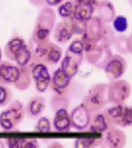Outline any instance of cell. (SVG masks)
Here are the masks:
<instances>
[{"label": "cell", "mask_w": 132, "mask_h": 148, "mask_svg": "<svg viewBox=\"0 0 132 148\" xmlns=\"http://www.w3.org/2000/svg\"><path fill=\"white\" fill-rule=\"evenodd\" d=\"M81 40L84 47V57L88 63L94 66L97 69H104L113 53L110 47H104L90 40L82 35Z\"/></svg>", "instance_id": "cell-1"}, {"label": "cell", "mask_w": 132, "mask_h": 148, "mask_svg": "<svg viewBox=\"0 0 132 148\" xmlns=\"http://www.w3.org/2000/svg\"><path fill=\"white\" fill-rule=\"evenodd\" d=\"M32 43L35 46L34 47H30L31 50V64L43 63L44 65H54L56 64L62 57V49L57 44L50 42L39 45L34 42Z\"/></svg>", "instance_id": "cell-2"}, {"label": "cell", "mask_w": 132, "mask_h": 148, "mask_svg": "<svg viewBox=\"0 0 132 148\" xmlns=\"http://www.w3.org/2000/svg\"><path fill=\"white\" fill-rule=\"evenodd\" d=\"M82 103L91 114L101 110L108 103V84L97 83L93 86Z\"/></svg>", "instance_id": "cell-3"}, {"label": "cell", "mask_w": 132, "mask_h": 148, "mask_svg": "<svg viewBox=\"0 0 132 148\" xmlns=\"http://www.w3.org/2000/svg\"><path fill=\"white\" fill-rule=\"evenodd\" d=\"M5 54L9 60L19 66H25L31 61V50L21 37H14L5 46Z\"/></svg>", "instance_id": "cell-4"}, {"label": "cell", "mask_w": 132, "mask_h": 148, "mask_svg": "<svg viewBox=\"0 0 132 148\" xmlns=\"http://www.w3.org/2000/svg\"><path fill=\"white\" fill-rule=\"evenodd\" d=\"M25 116V109L21 102L14 100L0 113V126L5 130H12L21 123Z\"/></svg>", "instance_id": "cell-5"}, {"label": "cell", "mask_w": 132, "mask_h": 148, "mask_svg": "<svg viewBox=\"0 0 132 148\" xmlns=\"http://www.w3.org/2000/svg\"><path fill=\"white\" fill-rule=\"evenodd\" d=\"M111 127H131L129 116V106L125 104H113L103 110Z\"/></svg>", "instance_id": "cell-6"}, {"label": "cell", "mask_w": 132, "mask_h": 148, "mask_svg": "<svg viewBox=\"0 0 132 148\" xmlns=\"http://www.w3.org/2000/svg\"><path fill=\"white\" fill-rule=\"evenodd\" d=\"M131 93V86L127 80L117 79L108 84V103L125 104Z\"/></svg>", "instance_id": "cell-7"}, {"label": "cell", "mask_w": 132, "mask_h": 148, "mask_svg": "<svg viewBox=\"0 0 132 148\" xmlns=\"http://www.w3.org/2000/svg\"><path fill=\"white\" fill-rule=\"evenodd\" d=\"M127 66V62L124 58L118 54H113L104 66V71L107 79L112 82L119 79L124 76Z\"/></svg>", "instance_id": "cell-8"}, {"label": "cell", "mask_w": 132, "mask_h": 148, "mask_svg": "<svg viewBox=\"0 0 132 148\" xmlns=\"http://www.w3.org/2000/svg\"><path fill=\"white\" fill-rule=\"evenodd\" d=\"M31 66V74L35 81L36 88L40 92H44L50 85L51 76L46 65L43 63L30 64Z\"/></svg>", "instance_id": "cell-9"}, {"label": "cell", "mask_w": 132, "mask_h": 148, "mask_svg": "<svg viewBox=\"0 0 132 148\" xmlns=\"http://www.w3.org/2000/svg\"><path fill=\"white\" fill-rule=\"evenodd\" d=\"M92 114L83 103L80 104L70 113L71 125L74 129L83 130L87 129L90 125Z\"/></svg>", "instance_id": "cell-10"}, {"label": "cell", "mask_w": 132, "mask_h": 148, "mask_svg": "<svg viewBox=\"0 0 132 148\" xmlns=\"http://www.w3.org/2000/svg\"><path fill=\"white\" fill-rule=\"evenodd\" d=\"M83 53H76L67 49L66 55L63 57L61 62V69L66 73L73 78L78 73L79 68L83 60Z\"/></svg>", "instance_id": "cell-11"}, {"label": "cell", "mask_w": 132, "mask_h": 148, "mask_svg": "<svg viewBox=\"0 0 132 148\" xmlns=\"http://www.w3.org/2000/svg\"><path fill=\"white\" fill-rule=\"evenodd\" d=\"M103 138V142L111 148H122L127 143L126 134L118 127H110Z\"/></svg>", "instance_id": "cell-12"}, {"label": "cell", "mask_w": 132, "mask_h": 148, "mask_svg": "<svg viewBox=\"0 0 132 148\" xmlns=\"http://www.w3.org/2000/svg\"><path fill=\"white\" fill-rule=\"evenodd\" d=\"M20 74L19 66H15L9 61L0 62V83L2 85L14 84Z\"/></svg>", "instance_id": "cell-13"}, {"label": "cell", "mask_w": 132, "mask_h": 148, "mask_svg": "<svg viewBox=\"0 0 132 148\" xmlns=\"http://www.w3.org/2000/svg\"><path fill=\"white\" fill-rule=\"evenodd\" d=\"M74 35L71 18H63L56 25L53 37L57 42L65 44L70 40Z\"/></svg>", "instance_id": "cell-14"}, {"label": "cell", "mask_w": 132, "mask_h": 148, "mask_svg": "<svg viewBox=\"0 0 132 148\" xmlns=\"http://www.w3.org/2000/svg\"><path fill=\"white\" fill-rule=\"evenodd\" d=\"M106 25V23H104L98 16H93L92 18L87 22V29L83 35L90 40L98 42Z\"/></svg>", "instance_id": "cell-15"}, {"label": "cell", "mask_w": 132, "mask_h": 148, "mask_svg": "<svg viewBox=\"0 0 132 148\" xmlns=\"http://www.w3.org/2000/svg\"><path fill=\"white\" fill-rule=\"evenodd\" d=\"M71 79L61 68H59L53 73L51 78V88L55 93L66 92V90L70 84Z\"/></svg>", "instance_id": "cell-16"}, {"label": "cell", "mask_w": 132, "mask_h": 148, "mask_svg": "<svg viewBox=\"0 0 132 148\" xmlns=\"http://www.w3.org/2000/svg\"><path fill=\"white\" fill-rule=\"evenodd\" d=\"M56 23V13L50 7L45 6L37 16L35 27L52 31Z\"/></svg>", "instance_id": "cell-17"}, {"label": "cell", "mask_w": 132, "mask_h": 148, "mask_svg": "<svg viewBox=\"0 0 132 148\" xmlns=\"http://www.w3.org/2000/svg\"><path fill=\"white\" fill-rule=\"evenodd\" d=\"M95 6L74 0V9L72 18L76 20L87 22L93 17Z\"/></svg>", "instance_id": "cell-18"}, {"label": "cell", "mask_w": 132, "mask_h": 148, "mask_svg": "<svg viewBox=\"0 0 132 148\" xmlns=\"http://www.w3.org/2000/svg\"><path fill=\"white\" fill-rule=\"evenodd\" d=\"M53 127L57 131H68L71 128V119L70 114L67 109H59L55 111L53 118Z\"/></svg>", "instance_id": "cell-19"}, {"label": "cell", "mask_w": 132, "mask_h": 148, "mask_svg": "<svg viewBox=\"0 0 132 148\" xmlns=\"http://www.w3.org/2000/svg\"><path fill=\"white\" fill-rule=\"evenodd\" d=\"M97 16L104 23H112L116 16L115 8L108 0H102L97 4Z\"/></svg>", "instance_id": "cell-20"}, {"label": "cell", "mask_w": 132, "mask_h": 148, "mask_svg": "<svg viewBox=\"0 0 132 148\" xmlns=\"http://www.w3.org/2000/svg\"><path fill=\"white\" fill-rule=\"evenodd\" d=\"M89 130L95 133H105L111 127L104 114V111L100 110L92 114L91 120L89 125Z\"/></svg>", "instance_id": "cell-21"}, {"label": "cell", "mask_w": 132, "mask_h": 148, "mask_svg": "<svg viewBox=\"0 0 132 148\" xmlns=\"http://www.w3.org/2000/svg\"><path fill=\"white\" fill-rule=\"evenodd\" d=\"M46 108V100L43 97L35 96L28 101L25 113L30 118H36Z\"/></svg>", "instance_id": "cell-22"}, {"label": "cell", "mask_w": 132, "mask_h": 148, "mask_svg": "<svg viewBox=\"0 0 132 148\" xmlns=\"http://www.w3.org/2000/svg\"><path fill=\"white\" fill-rule=\"evenodd\" d=\"M20 69V74L16 83L13 85L16 89L20 91H24L30 87L32 83V74H31V66L30 64L25 66H19Z\"/></svg>", "instance_id": "cell-23"}, {"label": "cell", "mask_w": 132, "mask_h": 148, "mask_svg": "<svg viewBox=\"0 0 132 148\" xmlns=\"http://www.w3.org/2000/svg\"><path fill=\"white\" fill-rule=\"evenodd\" d=\"M116 36L114 33V30L111 27H110L109 25H107L104 31L102 34L100 39H99V41L97 43L104 47H110L111 48V46H113L115 42Z\"/></svg>", "instance_id": "cell-24"}, {"label": "cell", "mask_w": 132, "mask_h": 148, "mask_svg": "<svg viewBox=\"0 0 132 148\" xmlns=\"http://www.w3.org/2000/svg\"><path fill=\"white\" fill-rule=\"evenodd\" d=\"M103 136L99 138H80L75 140L76 148H93L98 147L103 142Z\"/></svg>", "instance_id": "cell-25"}, {"label": "cell", "mask_w": 132, "mask_h": 148, "mask_svg": "<svg viewBox=\"0 0 132 148\" xmlns=\"http://www.w3.org/2000/svg\"><path fill=\"white\" fill-rule=\"evenodd\" d=\"M52 108L54 110H57L59 109H67L69 105V98L67 97L66 92L63 93H56L53 97L51 100Z\"/></svg>", "instance_id": "cell-26"}, {"label": "cell", "mask_w": 132, "mask_h": 148, "mask_svg": "<svg viewBox=\"0 0 132 148\" xmlns=\"http://www.w3.org/2000/svg\"><path fill=\"white\" fill-rule=\"evenodd\" d=\"M114 46L118 53L122 55H127L129 53L128 49V36L125 35H120L116 36Z\"/></svg>", "instance_id": "cell-27"}, {"label": "cell", "mask_w": 132, "mask_h": 148, "mask_svg": "<svg viewBox=\"0 0 132 148\" xmlns=\"http://www.w3.org/2000/svg\"><path fill=\"white\" fill-rule=\"evenodd\" d=\"M113 30L118 33H124L128 29V20L124 16L119 15L114 17L112 21Z\"/></svg>", "instance_id": "cell-28"}, {"label": "cell", "mask_w": 132, "mask_h": 148, "mask_svg": "<svg viewBox=\"0 0 132 148\" xmlns=\"http://www.w3.org/2000/svg\"><path fill=\"white\" fill-rule=\"evenodd\" d=\"M74 9V1H67L58 8V13L63 18H71Z\"/></svg>", "instance_id": "cell-29"}, {"label": "cell", "mask_w": 132, "mask_h": 148, "mask_svg": "<svg viewBox=\"0 0 132 148\" xmlns=\"http://www.w3.org/2000/svg\"><path fill=\"white\" fill-rule=\"evenodd\" d=\"M12 98L10 89L5 86L0 85V106H5L9 104Z\"/></svg>", "instance_id": "cell-30"}, {"label": "cell", "mask_w": 132, "mask_h": 148, "mask_svg": "<svg viewBox=\"0 0 132 148\" xmlns=\"http://www.w3.org/2000/svg\"><path fill=\"white\" fill-rule=\"evenodd\" d=\"M71 20L74 34L79 35V36H82L83 34H84L86 32V29H87V22L76 20L72 17Z\"/></svg>", "instance_id": "cell-31"}, {"label": "cell", "mask_w": 132, "mask_h": 148, "mask_svg": "<svg viewBox=\"0 0 132 148\" xmlns=\"http://www.w3.org/2000/svg\"><path fill=\"white\" fill-rule=\"evenodd\" d=\"M35 129H36V130L39 132H43V133L50 132L51 130L50 121L46 116L41 117L38 120Z\"/></svg>", "instance_id": "cell-32"}, {"label": "cell", "mask_w": 132, "mask_h": 148, "mask_svg": "<svg viewBox=\"0 0 132 148\" xmlns=\"http://www.w3.org/2000/svg\"><path fill=\"white\" fill-rule=\"evenodd\" d=\"M25 139H8L6 140L8 147L10 148L24 147Z\"/></svg>", "instance_id": "cell-33"}, {"label": "cell", "mask_w": 132, "mask_h": 148, "mask_svg": "<svg viewBox=\"0 0 132 148\" xmlns=\"http://www.w3.org/2000/svg\"><path fill=\"white\" fill-rule=\"evenodd\" d=\"M29 2L32 5H33L34 6H42L44 5L46 1L45 0H29Z\"/></svg>", "instance_id": "cell-34"}, {"label": "cell", "mask_w": 132, "mask_h": 148, "mask_svg": "<svg viewBox=\"0 0 132 148\" xmlns=\"http://www.w3.org/2000/svg\"><path fill=\"white\" fill-rule=\"evenodd\" d=\"M46 3L50 6H54V5H57L63 2L64 0H45Z\"/></svg>", "instance_id": "cell-35"}, {"label": "cell", "mask_w": 132, "mask_h": 148, "mask_svg": "<svg viewBox=\"0 0 132 148\" xmlns=\"http://www.w3.org/2000/svg\"><path fill=\"white\" fill-rule=\"evenodd\" d=\"M77 2H83V3H87V4L92 5H97V0H76Z\"/></svg>", "instance_id": "cell-36"}, {"label": "cell", "mask_w": 132, "mask_h": 148, "mask_svg": "<svg viewBox=\"0 0 132 148\" xmlns=\"http://www.w3.org/2000/svg\"><path fill=\"white\" fill-rule=\"evenodd\" d=\"M128 49L129 53L132 54V33L128 36Z\"/></svg>", "instance_id": "cell-37"}, {"label": "cell", "mask_w": 132, "mask_h": 148, "mask_svg": "<svg viewBox=\"0 0 132 148\" xmlns=\"http://www.w3.org/2000/svg\"><path fill=\"white\" fill-rule=\"evenodd\" d=\"M129 116H130V120H131V124H132V106H129Z\"/></svg>", "instance_id": "cell-38"}, {"label": "cell", "mask_w": 132, "mask_h": 148, "mask_svg": "<svg viewBox=\"0 0 132 148\" xmlns=\"http://www.w3.org/2000/svg\"><path fill=\"white\" fill-rule=\"evenodd\" d=\"M5 146L4 144H3V143H2V141L0 140V147H4Z\"/></svg>", "instance_id": "cell-39"}, {"label": "cell", "mask_w": 132, "mask_h": 148, "mask_svg": "<svg viewBox=\"0 0 132 148\" xmlns=\"http://www.w3.org/2000/svg\"><path fill=\"white\" fill-rule=\"evenodd\" d=\"M2 50H1V49H0V62H1V60H2Z\"/></svg>", "instance_id": "cell-40"}, {"label": "cell", "mask_w": 132, "mask_h": 148, "mask_svg": "<svg viewBox=\"0 0 132 148\" xmlns=\"http://www.w3.org/2000/svg\"><path fill=\"white\" fill-rule=\"evenodd\" d=\"M127 1H128V2H129V4L132 6V0H127Z\"/></svg>", "instance_id": "cell-41"}]
</instances>
